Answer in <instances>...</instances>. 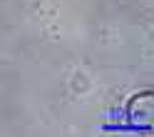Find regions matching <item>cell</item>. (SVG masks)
I'll list each match as a JSON object with an SVG mask.
<instances>
[{
	"mask_svg": "<svg viewBox=\"0 0 154 137\" xmlns=\"http://www.w3.org/2000/svg\"><path fill=\"white\" fill-rule=\"evenodd\" d=\"M127 122L139 132H154V92H139L127 102Z\"/></svg>",
	"mask_w": 154,
	"mask_h": 137,
	"instance_id": "1",
	"label": "cell"
}]
</instances>
